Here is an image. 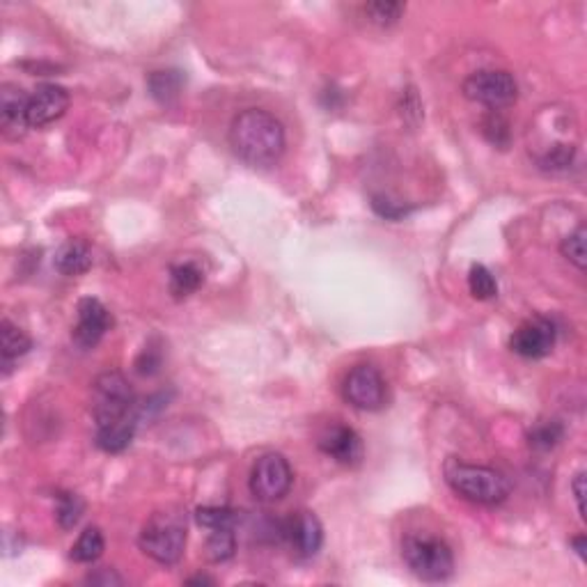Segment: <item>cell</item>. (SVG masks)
<instances>
[{"label":"cell","mask_w":587,"mask_h":587,"mask_svg":"<svg viewBox=\"0 0 587 587\" xmlns=\"http://www.w3.org/2000/svg\"><path fill=\"white\" fill-rule=\"evenodd\" d=\"M228 138L234 154L253 168L276 166L285 154V126L269 110H241L229 125Z\"/></svg>","instance_id":"6da1fadb"},{"label":"cell","mask_w":587,"mask_h":587,"mask_svg":"<svg viewBox=\"0 0 587 587\" xmlns=\"http://www.w3.org/2000/svg\"><path fill=\"white\" fill-rule=\"evenodd\" d=\"M445 482L463 500L487 507L505 503L512 494V484L505 473L491 466L463 463L459 459H450L445 463Z\"/></svg>","instance_id":"7a4b0ae2"},{"label":"cell","mask_w":587,"mask_h":587,"mask_svg":"<svg viewBox=\"0 0 587 587\" xmlns=\"http://www.w3.org/2000/svg\"><path fill=\"white\" fill-rule=\"evenodd\" d=\"M138 546L159 565H177L186 548V516L182 512H156L142 525Z\"/></svg>","instance_id":"3957f363"},{"label":"cell","mask_w":587,"mask_h":587,"mask_svg":"<svg viewBox=\"0 0 587 587\" xmlns=\"http://www.w3.org/2000/svg\"><path fill=\"white\" fill-rule=\"evenodd\" d=\"M401 557L413 576L425 583H443L454 574L453 548L445 540L427 532H413L401 541Z\"/></svg>","instance_id":"277c9868"},{"label":"cell","mask_w":587,"mask_h":587,"mask_svg":"<svg viewBox=\"0 0 587 587\" xmlns=\"http://www.w3.org/2000/svg\"><path fill=\"white\" fill-rule=\"evenodd\" d=\"M92 418L97 427H108L138 416V404L131 384L120 372H104L92 384ZM141 418V416H138Z\"/></svg>","instance_id":"5b68a950"},{"label":"cell","mask_w":587,"mask_h":587,"mask_svg":"<svg viewBox=\"0 0 587 587\" xmlns=\"http://www.w3.org/2000/svg\"><path fill=\"white\" fill-rule=\"evenodd\" d=\"M462 92L466 99L475 101V104L500 110L514 104L519 97V83L505 69H479L463 81Z\"/></svg>","instance_id":"8992f818"},{"label":"cell","mask_w":587,"mask_h":587,"mask_svg":"<svg viewBox=\"0 0 587 587\" xmlns=\"http://www.w3.org/2000/svg\"><path fill=\"white\" fill-rule=\"evenodd\" d=\"M291 484H294V470L282 454L266 453L253 463L248 487L253 498L260 503H278L289 494Z\"/></svg>","instance_id":"52a82bcc"},{"label":"cell","mask_w":587,"mask_h":587,"mask_svg":"<svg viewBox=\"0 0 587 587\" xmlns=\"http://www.w3.org/2000/svg\"><path fill=\"white\" fill-rule=\"evenodd\" d=\"M342 395L358 410H379L388 400V385L375 365H356L347 375Z\"/></svg>","instance_id":"ba28073f"},{"label":"cell","mask_w":587,"mask_h":587,"mask_svg":"<svg viewBox=\"0 0 587 587\" xmlns=\"http://www.w3.org/2000/svg\"><path fill=\"white\" fill-rule=\"evenodd\" d=\"M557 342V328L551 319L535 317L521 324L510 338V349L516 356L528 360L544 358Z\"/></svg>","instance_id":"9c48e42d"},{"label":"cell","mask_w":587,"mask_h":587,"mask_svg":"<svg viewBox=\"0 0 587 587\" xmlns=\"http://www.w3.org/2000/svg\"><path fill=\"white\" fill-rule=\"evenodd\" d=\"M281 540L289 544L294 556L312 557L324 544V528L312 512H297L281 519Z\"/></svg>","instance_id":"30bf717a"},{"label":"cell","mask_w":587,"mask_h":587,"mask_svg":"<svg viewBox=\"0 0 587 587\" xmlns=\"http://www.w3.org/2000/svg\"><path fill=\"white\" fill-rule=\"evenodd\" d=\"M113 326L108 307L99 298H81L78 301V319L72 331V340L78 349H94L104 340L106 331Z\"/></svg>","instance_id":"8fae6325"},{"label":"cell","mask_w":587,"mask_h":587,"mask_svg":"<svg viewBox=\"0 0 587 587\" xmlns=\"http://www.w3.org/2000/svg\"><path fill=\"white\" fill-rule=\"evenodd\" d=\"M69 104H72V97L63 85H37V90L28 99V126L30 129H44V126L53 125L67 113Z\"/></svg>","instance_id":"7c38bea8"},{"label":"cell","mask_w":587,"mask_h":587,"mask_svg":"<svg viewBox=\"0 0 587 587\" xmlns=\"http://www.w3.org/2000/svg\"><path fill=\"white\" fill-rule=\"evenodd\" d=\"M319 450L342 466H356L363 462V441L358 432L347 425H332L319 438Z\"/></svg>","instance_id":"4fadbf2b"},{"label":"cell","mask_w":587,"mask_h":587,"mask_svg":"<svg viewBox=\"0 0 587 587\" xmlns=\"http://www.w3.org/2000/svg\"><path fill=\"white\" fill-rule=\"evenodd\" d=\"M28 97L19 85L5 83L0 88V126L10 138H19L28 126Z\"/></svg>","instance_id":"5bb4252c"},{"label":"cell","mask_w":587,"mask_h":587,"mask_svg":"<svg viewBox=\"0 0 587 587\" xmlns=\"http://www.w3.org/2000/svg\"><path fill=\"white\" fill-rule=\"evenodd\" d=\"M53 266L63 276H81V273L90 271V266H92V248L83 239H69L56 253Z\"/></svg>","instance_id":"9a60e30c"},{"label":"cell","mask_w":587,"mask_h":587,"mask_svg":"<svg viewBox=\"0 0 587 587\" xmlns=\"http://www.w3.org/2000/svg\"><path fill=\"white\" fill-rule=\"evenodd\" d=\"M138 420H141V418L134 416V418H126V420H122V422H115V425L97 427V436H94V443H97L99 450H104V453H108V454L125 453L126 447L131 445V441H134Z\"/></svg>","instance_id":"2e32d148"},{"label":"cell","mask_w":587,"mask_h":587,"mask_svg":"<svg viewBox=\"0 0 587 587\" xmlns=\"http://www.w3.org/2000/svg\"><path fill=\"white\" fill-rule=\"evenodd\" d=\"M30 347L32 342L26 332L19 326H14L10 319H3V324H0V354H3V367H5V372L12 367L14 360L26 356L28 351H30Z\"/></svg>","instance_id":"e0dca14e"},{"label":"cell","mask_w":587,"mask_h":587,"mask_svg":"<svg viewBox=\"0 0 587 587\" xmlns=\"http://www.w3.org/2000/svg\"><path fill=\"white\" fill-rule=\"evenodd\" d=\"M182 85H184L182 72H175V69L151 72L150 78H147L150 94L159 101V104H172V101L179 97V92H182Z\"/></svg>","instance_id":"ac0fdd59"},{"label":"cell","mask_w":587,"mask_h":587,"mask_svg":"<svg viewBox=\"0 0 587 587\" xmlns=\"http://www.w3.org/2000/svg\"><path fill=\"white\" fill-rule=\"evenodd\" d=\"M204 282V273L198 264L193 262H182L170 269V291L175 298L191 297L193 291H198Z\"/></svg>","instance_id":"d6986e66"},{"label":"cell","mask_w":587,"mask_h":587,"mask_svg":"<svg viewBox=\"0 0 587 587\" xmlns=\"http://www.w3.org/2000/svg\"><path fill=\"white\" fill-rule=\"evenodd\" d=\"M104 546L106 541L99 528L90 525V528H85V531L81 532L76 544L72 546V560L81 562V565H92V562H97L101 557Z\"/></svg>","instance_id":"ffe728a7"},{"label":"cell","mask_w":587,"mask_h":587,"mask_svg":"<svg viewBox=\"0 0 587 587\" xmlns=\"http://www.w3.org/2000/svg\"><path fill=\"white\" fill-rule=\"evenodd\" d=\"M562 436H565L562 422L556 420V418H548V420H540L531 427L528 443L537 453H548V450H553L562 441Z\"/></svg>","instance_id":"44dd1931"},{"label":"cell","mask_w":587,"mask_h":587,"mask_svg":"<svg viewBox=\"0 0 587 587\" xmlns=\"http://www.w3.org/2000/svg\"><path fill=\"white\" fill-rule=\"evenodd\" d=\"M237 553V535L234 528H216L207 540V557L211 562H225Z\"/></svg>","instance_id":"7402d4cb"},{"label":"cell","mask_w":587,"mask_h":587,"mask_svg":"<svg viewBox=\"0 0 587 587\" xmlns=\"http://www.w3.org/2000/svg\"><path fill=\"white\" fill-rule=\"evenodd\" d=\"M585 239H587V228L581 223L576 229H574V232L566 234L560 244L562 257H566V260L572 262L578 271H585V266H587Z\"/></svg>","instance_id":"603a6c76"},{"label":"cell","mask_w":587,"mask_h":587,"mask_svg":"<svg viewBox=\"0 0 587 587\" xmlns=\"http://www.w3.org/2000/svg\"><path fill=\"white\" fill-rule=\"evenodd\" d=\"M468 289L478 301H488L498 294V282L487 266L473 264L468 271Z\"/></svg>","instance_id":"cb8c5ba5"},{"label":"cell","mask_w":587,"mask_h":587,"mask_svg":"<svg viewBox=\"0 0 587 587\" xmlns=\"http://www.w3.org/2000/svg\"><path fill=\"white\" fill-rule=\"evenodd\" d=\"M404 3H393V0H375V3L365 5V14L369 16V22L379 28L395 26L404 14Z\"/></svg>","instance_id":"d4e9b609"},{"label":"cell","mask_w":587,"mask_h":587,"mask_svg":"<svg viewBox=\"0 0 587 587\" xmlns=\"http://www.w3.org/2000/svg\"><path fill=\"white\" fill-rule=\"evenodd\" d=\"M241 514H237L229 507H216V505H207V507H198L195 510V521L207 531H216V528H234L239 523Z\"/></svg>","instance_id":"484cf974"},{"label":"cell","mask_w":587,"mask_h":587,"mask_svg":"<svg viewBox=\"0 0 587 587\" xmlns=\"http://www.w3.org/2000/svg\"><path fill=\"white\" fill-rule=\"evenodd\" d=\"M83 512H85V503L81 496H76V494L57 496L56 519H57V525H60L63 531H72L73 525H78V521H81Z\"/></svg>","instance_id":"4316f807"},{"label":"cell","mask_w":587,"mask_h":587,"mask_svg":"<svg viewBox=\"0 0 587 587\" xmlns=\"http://www.w3.org/2000/svg\"><path fill=\"white\" fill-rule=\"evenodd\" d=\"M484 135L496 147H507V142H510V125L498 113L488 115L487 120H484Z\"/></svg>","instance_id":"83f0119b"},{"label":"cell","mask_w":587,"mask_h":587,"mask_svg":"<svg viewBox=\"0 0 587 587\" xmlns=\"http://www.w3.org/2000/svg\"><path fill=\"white\" fill-rule=\"evenodd\" d=\"M85 581H88L90 585L113 587V585H122V583H125V578H122L120 574L115 572V569H108V566H104V569H97V572L90 574Z\"/></svg>","instance_id":"f1b7e54d"},{"label":"cell","mask_w":587,"mask_h":587,"mask_svg":"<svg viewBox=\"0 0 587 587\" xmlns=\"http://www.w3.org/2000/svg\"><path fill=\"white\" fill-rule=\"evenodd\" d=\"M372 207H375V211L379 213V216H384V219H401L406 213L404 207H400V204L390 203V200H384V198H375V203H372Z\"/></svg>","instance_id":"f546056e"},{"label":"cell","mask_w":587,"mask_h":587,"mask_svg":"<svg viewBox=\"0 0 587 587\" xmlns=\"http://www.w3.org/2000/svg\"><path fill=\"white\" fill-rule=\"evenodd\" d=\"M159 367H161V356H154V349H145L141 358H138V372L141 375H154V372H159Z\"/></svg>","instance_id":"4dcf8cb0"},{"label":"cell","mask_w":587,"mask_h":587,"mask_svg":"<svg viewBox=\"0 0 587 587\" xmlns=\"http://www.w3.org/2000/svg\"><path fill=\"white\" fill-rule=\"evenodd\" d=\"M572 491H574V498H576V505H578V514L585 519V473H576V478H574L572 482Z\"/></svg>","instance_id":"1f68e13d"},{"label":"cell","mask_w":587,"mask_h":587,"mask_svg":"<svg viewBox=\"0 0 587 587\" xmlns=\"http://www.w3.org/2000/svg\"><path fill=\"white\" fill-rule=\"evenodd\" d=\"M572 546H574V548H576V553H578V556H581V560H587V556H585V537H583V535L574 537Z\"/></svg>","instance_id":"d6a6232c"},{"label":"cell","mask_w":587,"mask_h":587,"mask_svg":"<svg viewBox=\"0 0 587 587\" xmlns=\"http://www.w3.org/2000/svg\"><path fill=\"white\" fill-rule=\"evenodd\" d=\"M186 585H213V578H209V576H195V578H188Z\"/></svg>","instance_id":"836d02e7"}]
</instances>
